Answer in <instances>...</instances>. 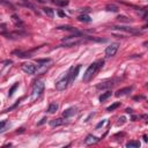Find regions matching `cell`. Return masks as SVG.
I'll return each instance as SVG.
<instances>
[{
	"label": "cell",
	"mask_w": 148,
	"mask_h": 148,
	"mask_svg": "<svg viewBox=\"0 0 148 148\" xmlns=\"http://www.w3.org/2000/svg\"><path fill=\"white\" fill-rule=\"evenodd\" d=\"M106 11H109V12H118V7L115 5H108L106 6Z\"/></svg>",
	"instance_id": "cb8c5ba5"
},
{
	"label": "cell",
	"mask_w": 148,
	"mask_h": 148,
	"mask_svg": "<svg viewBox=\"0 0 148 148\" xmlns=\"http://www.w3.org/2000/svg\"><path fill=\"white\" fill-rule=\"evenodd\" d=\"M1 35H2V36H6L7 38H17V37L22 36V35H24V34H22V32H2Z\"/></svg>",
	"instance_id": "4fadbf2b"
},
{
	"label": "cell",
	"mask_w": 148,
	"mask_h": 148,
	"mask_svg": "<svg viewBox=\"0 0 148 148\" xmlns=\"http://www.w3.org/2000/svg\"><path fill=\"white\" fill-rule=\"evenodd\" d=\"M58 15L60 16V17H65V16H66V15H65V13H64V12H61V11L58 12Z\"/></svg>",
	"instance_id": "1f68e13d"
},
{
	"label": "cell",
	"mask_w": 148,
	"mask_h": 148,
	"mask_svg": "<svg viewBox=\"0 0 148 148\" xmlns=\"http://www.w3.org/2000/svg\"><path fill=\"white\" fill-rule=\"evenodd\" d=\"M36 61H37L38 64H46V63H50L51 60H50L49 58H46V59H37Z\"/></svg>",
	"instance_id": "83f0119b"
},
{
	"label": "cell",
	"mask_w": 148,
	"mask_h": 148,
	"mask_svg": "<svg viewBox=\"0 0 148 148\" xmlns=\"http://www.w3.org/2000/svg\"><path fill=\"white\" fill-rule=\"evenodd\" d=\"M80 69H81V65H78L76 67H71L68 71V85H72L75 79L78 78V74H79Z\"/></svg>",
	"instance_id": "277c9868"
},
{
	"label": "cell",
	"mask_w": 148,
	"mask_h": 148,
	"mask_svg": "<svg viewBox=\"0 0 148 148\" xmlns=\"http://www.w3.org/2000/svg\"><path fill=\"white\" fill-rule=\"evenodd\" d=\"M118 81V79H110V80H106L104 82H101L98 85L96 86L97 89H108V88H111L113 86L116 85V82Z\"/></svg>",
	"instance_id": "8992f818"
},
{
	"label": "cell",
	"mask_w": 148,
	"mask_h": 148,
	"mask_svg": "<svg viewBox=\"0 0 148 148\" xmlns=\"http://www.w3.org/2000/svg\"><path fill=\"white\" fill-rule=\"evenodd\" d=\"M119 105H120V103H119V102H117V103H113V104H111V105L109 106L108 109H106V111H109V112H111V111H113L115 109H117V108H118Z\"/></svg>",
	"instance_id": "603a6c76"
},
{
	"label": "cell",
	"mask_w": 148,
	"mask_h": 148,
	"mask_svg": "<svg viewBox=\"0 0 148 148\" xmlns=\"http://www.w3.org/2000/svg\"><path fill=\"white\" fill-rule=\"evenodd\" d=\"M38 2H44V0H37Z\"/></svg>",
	"instance_id": "d590c367"
},
{
	"label": "cell",
	"mask_w": 148,
	"mask_h": 148,
	"mask_svg": "<svg viewBox=\"0 0 148 148\" xmlns=\"http://www.w3.org/2000/svg\"><path fill=\"white\" fill-rule=\"evenodd\" d=\"M43 91H44V82L43 81H37L36 83L32 87V93H31V101L38 100L41 95L43 94Z\"/></svg>",
	"instance_id": "3957f363"
},
{
	"label": "cell",
	"mask_w": 148,
	"mask_h": 148,
	"mask_svg": "<svg viewBox=\"0 0 148 148\" xmlns=\"http://www.w3.org/2000/svg\"><path fill=\"white\" fill-rule=\"evenodd\" d=\"M0 4H4V5H7V6H12V4L8 0H0Z\"/></svg>",
	"instance_id": "f546056e"
},
{
	"label": "cell",
	"mask_w": 148,
	"mask_h": 148,
	"mask_svg": "<svg viewBox=\"0 0 148 148\" xmlns=\"http://www.w3.org/2000/svg\"><path fill=\"white\" fill-rule=\"evenodd\" d=\"M78 20H79L80 22H86V23H88V22L91 21V19H90L88 15H86V14H82V15H80L79 17H78Z\"/></svg>",
	"instance_id": "ac0fdd59"
},
{
	"label": "cell",
	"mask_w": 148,
	"mask_h": 148,
	"mask_svg": "<svg viewBox=\"0 0 148 148\" xmlns=\"http://www.w3.org/2000/svg\"><path fill=\"white\" fill-rule=\"evenodd\" d=\"M126 147L127 148H139L140 147V142L138 140H131L126 143Z\"/></svg>",
	"instance_id": "5bb4252c"
},
{
	"label": "cell",
	"mask_w": 148,
	"mask_h": 148,
	"mask_svg": "<svg viewBox=\"0 0 148 148\" xmlns=\"http://www.w3.org/2000/svg\"><path fill=\"white\" fill-rule=\"evenodd\" d=\"M133 89V87H126V88H123V89H119L117 91L116 94V97H120V96H124V95H127L131 90Z\"/></svg>",
	"instance_id": "8fae6325"
},
{
	"label": "cell",
	"mask_w": 148,
	"mask_h": 148,
	"mask_svg": "<svg viewBox=\"0 0 148 148\" xmlns=\"http://www.w3.org/2000/svg\"><path fill=\"white\" fill-rule=\"evenodd\" d=\"M118 48H119V44H118V43H112L111 45H109V46L105 49V56L108 58L113 57L117 53V51H118Z\"/></svg>",
	"instance_id": "5b68a950"
},
{
	"label": "cell",
	"mask_w": 148,
	"mask_h": 148,
	"mask_svg": "<svg viewBox=\"0 0 148 148\" xmlns=\"http://www.w3.org/2000/svg\"><path fill=\"white\" fill-rule=\"evenodd\" d=\"M46 120H48V119H46V118H45V117H44V118H43L42 120H41V122L38 123V125H42V124H44V123L46 122Z\"/></svg>",
	"instance_id": "d6a6232c"
},
{
	"label": "cell",
	"mask_w": 148,
	"mask_h": 148,
	"mask_svg": "<svg viewBox=\"0 0 148 148\" xmlns=\"http://www.w3.org/2000/svg\"><path fill=\"white\" fill-rule=\"evenodd\" d=\"M126 112L127 113H132V109H126Z\"/></svg>",
	"instance_id": "836d02e7"
},
{
	"label": "cell",
	"mask_w": 148,
	"mask_h": 148,
	"mask_svg": "<svg viewBox=\"0 0 148 148\" xmlns=\"http://www.w3.org/2000/svg\"><path fill=\"white\" fill-rule=\"evenodd\" d=\"M143 140H145L146 142H147V141H148V139H147V135H143Z\"/></svg>",
	"instance_id": "e575fe53"
},
{
	"label": "cell",
	"mask_w": 148,
	"mask_h": 148,
	"mask_svg": "<svg viewBox=\"0 0 148 148\" xmlns=\"http://www.w3.org/2000/svg\"><path fill=\"white\" fill-rule=\"evenodd\" d=\"M103 65H104V60H103V59H100V60H97V61H95V63H93L89 67L87 68V71L85 72L82 81L86 82V83L89 82L90 80L95 76V74L97 73V71L103 67Z\"/></svg>",
	"instance_id": "7a4b0ae2"
},
{
	"label": "cell",
	"mask_w": 148,
	"mask_h": 148,
	"mask_svg": "<svg viewBox=\"0 0 148 148\" xmlns=\"http://www.w3.org/2000/svg\"><path fill=\"white\" fill-rule=\"evenodd\" d=\"M112 29H118V30L130 32V34H133V35H138V34H140V31L137 30V29H134V28H126V27H112Z\"/></svg>",
	"instance_id": "9c48e42d"
},
{
	"label": "cell",
	"mask_w": 148,
	"mask_h": 148,
	"mask_svg": "<svg viewBox=\"0 0 148 148\" xmlns=\"http://www.w3.org/2000/svg\"><path fill=\"white\" fill-rule=\"evenodd\" d=\"M95 38L89 36H83L81 34H75L73 36H68L66 38L63 39V44L67 48H71V46H75V45H79V44H82V43L87 42V41H94Z\"/></svg>",
	"instance_id": "6da1fadb"
},
{
	"label": "cell",
	"mask_w": 148,
	"mask_h": 148,
	"mask_svg": "<svg viewBox=\"0 0 148 148\" xmlns=\"http://www.w3.org/2000/svg\"><path fill=\"white\" fill-rule=\"evenodd\" d=\"M117 20H118V21H123V22H131L132 21V20L127 19L126 16H118V17H117Z\"/></svg>",
	"instance_id": "4316f807"
},
{
	"label": "cell",
	"mask_w": 148,
	"mask_h": 148,
	"mask_svg": "<svg viewBox=\"0 0 148 148\" xmlns=\"http://www.w3.org/2000/svg\"><path fill=\"white\" fill-rule=\"evenodd\" d=\"M43 12H44V13H45V14H46L49 17H53V15H54V13H53V9L49 8V7H44V8H43Z\"/></svg>",
	"instance_id": "ffe728a7"
},
{
	"label": "cell",
	"mask_w": 148,
	"mask_h": 148,
	"mask_svg": "<svg viewBox=\"0 0 148 148\" xmlns=\"http://www.w3.org/2000/svg\"><path fill=\"white\" fill-rule=\"evenodd\" d=\"M12 20H13L14 22H15V24H16V26H19V24H20V26H22L21 20H20V19H19V17H17L16 15H13V16H12Z\"/></svg>",
	"instance_id": "484cf974"
},
{
	"label": "cell",
	"mask_w": 148,
	"mask_h": 148,
	"mask_svg": "<svg viewBox=\"0 0 148 148\" xmlns=\"http://www.w3.org/2000/svg\"><path fill=\"white\" fill-rule=\"evenodd\" d=\"M58 110V104L57 103H51L48 108V112L49 113H56Z\"/></svg>",
	"instance_id": "9a60e30c"
},
{
	"label": "cell",
	"mask_w": 148,
	"mask_h": 148,
	"mask_svg": "<svg viewBox=\"0 0 148 148\" xmlns=\"http://www.w3.org/2000/svg\"><path fill=\"white\" fill-rule=\"evenodd\" d=\"M17 87H19V82H16V83H14V86L12 87L11 89H9V91H8V96L11 97V96H13V94H14V91H15L16 89H17Z\"/></svg>",
	"instance_id": "7402d4cb"
},
{
	"label": "cell",
	"mask_w": 148,
	"mask_h": 148,
	"mask_svg": "<svg viewBox=\"0 0 148 148\" xmlns=\"http://www.w3.org/2000/svg\"><path fill=\"white\" fill-rule=\"evenodd\" d=\"M21 68H22V71L27 74H35L37 71V66L31 63H26L21 66Z\"/></svg>",
	"instance_id": "ba28073f"
},
{
	"label": "cell",
	"mask_w": 148,
	"mask_h": 148,
	"mask_svg": "<svg viewBox=\"0 0 148 148\" xmlns=\"http://www.w3.org/2000/svg\"><path fill=\"white\" fill-rule=\"evenodd\" d=\"M6 126H8V122H7V120H2V122H0V132L5 131Z\"/></svg>",
	"instance_id": "d4e9b609"
},
{
	"label": "cell",
	"mask_w": 148,
	"mask_h": 148,
	"mask_svg": "<svg viewBox=\"0 0 148 148\" xmlns=\"http://www.w3.org/2000/svg\"><path fill=\"white\" fill-rule=\"evenodd\" d=\"M52 4L57 6H67L68 5V0H51Z\"/></svg>",
	"instance_id": "e0dca14e"
},
{
	"label": "cell",
	"mask_w": 148,
	"mask_h": 148,
	"mask_svg": "<svg viewBox=\"0 0 148 148\" xmlns=\"http://www.w3.org/2000/svg\"><path fill=\"white\" fill-rule=\"evenodd\" d=\"M14 53L17 54V57H20V58H30L31 56H30V53H27V52H21V51H15Z\"/></svg>",
	"instance_id": "d6986e66"
},
{
	"label": "cell",
	"mask_w": 148,
	"mask_h": 148,
	"mask_svg": "<svg viewBox=\"0 0 148 148\" xmlns=\"http://www.w3.org/2000/svg\"><path fill=\"white\" fill-rule=\"evenodd\" d=\"M110 96H111V91H106V93H104V94H102V95L100 96V102L101 103H102V102H104V101L108 100Z\"/></svg>",
	"instance_id": "44dd1931"
},
{
	"label": "cell",
	"mask_w": 148,
	"mask_h": 148,
	"mask_svg": "<svg viewBox=\"0 0 148 148\" xmlns=\"http://www.w3.org/2000/svg\"><path fill=\"white\" fill-rule=\"evenodd\" d=\"M98 141H100V139L97 137H95V135H93V134H89V135L85 139L86 145H94V143L98 142Z\"/></svg>",
	"instance_id": "30bf717a"
},
{
	"label": "cell",
	"mask_w": 148,
	"mask_h": 148,
	"mask_svg": "<svg viewBox=\"0 0 148 148\" xmlns=\"http://www.w3.org/2000/svg\"><path fill=\"white\" fill-rule=\"evenodd\" d=\"M68 86V73L65 75V78H63L61 80H59L58 82L56 83V89L61 91V90H65Z\"/></svg>",
	"instance_id": "52a82bcc"
},
{
	"label": "cell",
	"mask_w": 148,
	"mask_h": 148,
	"mask_svg": "<svg viewBox=\"0 0 148 148\" xmlns=\"http://www.w3.org/2000/svg\"><path fill=\"white\" fill-rule=\"evenodd\" d=\"M63 124H64V120L63 119H60V118H59V119H53V120L50 122V125H51L52 127L60 126V125H63Z\"/></svg>",
	"instance_id": "2e32d148"
},
{
	"label": "cell",
	"mask_w": 148,
	"mask_h": 148,
	"mask_svg": "<svg viewBox=\"0 0 148 148\" xmlns=\"http://www.w3.org/2000/svg\"><path fill=\"white\" fill-rule=\"evenodd\" d=\"M125 120H126V118H125V117H120V118H119V123H118V125H119V124H124Z\"/></svg>",
	"instance_id": "4dcf8cb0"
},
{
	"label": "cell",
	"mask_w": 148,
	"mask_h": 148,
	"mask_svg": "<svg viewBox=\"0 0 148 148\" xmlns=\"http://www.w3.org/2000/svg\"><path fill=\"white\" fill-rule=\"evenodd\" d=\"M104 124H105V119H104V120H102V122H100L97 125H96V130H98V128H100V127H102Z\"/></svg>",
	"instance_id": "f1b7e54d"
},
{
	"label": "cell",
	"mask_w": 148,
	"mask_h": 148,
	"mask_svg": "<svg viewBox=\"0 0 148 148\" xmlns=\"http://www.w3.org/2000/svg\"><path fill=\"white\" fill-rule=\"evenodd\" d=\"M76 112H78V111H76V108L72 106V108H69V109L64 111L63 116H64V118H68V117H71V116H74Z\"/></svg>",
	"instance_id": "7c38bea8"
}]
</instances>
